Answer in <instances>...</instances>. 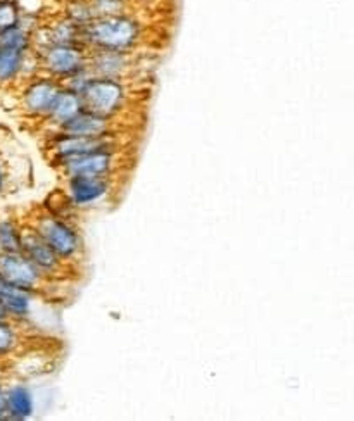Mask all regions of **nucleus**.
<instances>
[{
    "instance_id": "6e6552de",
    "label": "nucleus",
    "mask_w": 354,
    "mask_h": 421,
    "mask_svg": "<svg viewBox=\"0 0 354 421\" xmlns=\"http://www.w3.org/2000/svg\"><path fill=\"white\" fill-rule=\"evenodd\" d=\"M123 162H125L123 151H97L82 158L70 159L57 166V169L63 178L75 175L116 178L121 173Z\"/></svg>"
},
{
    "instance_id": "dca6fc26",
    "label": "nucleus",
    "mask_w": 354,
    "mask_h": 421,
    "mask_svg": "<svg viewBox=\"0 0 354 421\" xmlns=\"http://www.w3.org/2000/svg\"><path fill=\"white\" fill-rule=\"evenodd\" d=\"M28 52L0 49V85H9V83H16L23 79L24 59H26Z\"/></svg>"
},
{
    "instance_id": "20e7f679",
    "label": "nucleus",
    "mask_w": 354,
    "mask_h": 421,
    "mask_svg": "<svg viewBox=\"0 0 354 421\" xmlns=\"http://www.w3.org/2000/svg\"><path fill=\"white\" fill-rule=\"evenodd\" d=\"M97 151H123L119 133L107 137H75L61 132H49L45 152L54 168L70 159L82 158Z\"/></svg>"
},
{
    "instance_id": "393cba45",
    "label": "nucleus",
    "mask_w": 354,
    "mask_h": 421,
    "mask_svg": "<svg viewBox=\"0 0 354 421\" xmlns=\"http://www.w3.org/2000/svg\"><path fill=\"white\" fill-rule=\"evenodd\" d=\"M3 319H9V318H7V313L6 309H3V306L0 304V321H3Z\"/></svg>"
},
{
    "instance_id": "39448f33",
    "label": "nucleus",
    "mask_w": 354,
    "mask_h": 421,
    "mask_svg": "<svg viewBox=\"0 0 354 421\" xmlns=\"http://www.w3.org/2000/svg\"><path fill=\"white\" fill-rule=\"evenodd\" d=\"M35 54L38 57L40 72L61 83L88 70V49L83 43L49 45Z\"/></svg>"
},
{
    "instance_id": "a211bd4d",
    "label": "nucleus",
    "mask_w": 354,
    "mask_h": 421,
    "mask_svg": "<svg viewBox=\"0 0 354 421\" xmlns=\"http://www.w3.org/2000/svg\"><path fill=\"white\" fill-rule=\"evenodd\" d=\"M21 228L23 227L10 217L0 221V252H20Z\"/></svg>"
},
{
    "instance_id": "f257e3e1",
    "label": "nucleus",
    "mask_w": 354,
    "mask_h": 421,
    "mask_svg": "<svg viewBox=\"0 0 354 421\" xmlns=\"http://www.w3.org/2000/svg\"><path fill=\"white\" fill-rule=\"evenodd\" d=\"M146 35V23L133 10H128L90 21L82 28V43L88 50L139 52Z\"/></svg>"
},
{
    "instance_id": "4be33fe9",
    "label": "nucleus",
    "mask_w": 354,
    "mask_h": 421,
    "mask_svg": "<svg viewBox=\"0 0 354 421\" xmlns=\"http://www.w3.org/2000/svg\"><path fill=\"white\" fill-rule=\"evenodd\" d=\"M23 14L17 0H0V30L20 24Z\"/></svg>"
},
{
    "instance_id": "9b49d317",
    "label": "nucleus",
    "mask_w": 354,
    "mask_h": 421,
    "mask_svg": "<svg viewBox=\"0 0 354 421\" xmlns=\"http://www.w3.org/2000/svg\"><path fill=\"white\" fill-rule=\"evenodd\" d=\"M137 70V52L118 50H88V71L92 76L114 79H132Z\"/></svg>"
},
{
    "instance_id": "f3484780",
    "label": "nucleus",
    "mask_w": 354,
    "mask_h": 421,
    "mask_svg": "<svg viewBox=\"0 0 354 421\" xmlns=\"http://www.w3.org/2000/svg\"><path fill=\"white\" fill-rule=\"evenodd\" d=\"M0 49H13L28 52L31 50V31L26 30L23 24L3 28L0 30Z\"/></svg>"
},
{
    "instance_id": "423d86ee",
    "label": "nucleus",
    "mask_w": 354,
    "mask_h": 421,
    "mask_svg": "<svg viewBox=\"0 0 354 421\" xmlns=\"http://www.w3.org/2000/svg\"><path fill=\"white\" fill-rule=\"evenodd\" d=\"M63 83L50 76L38 72L33 78L26 79L21 90V111L33 121L43 123L52 111V105L59 95Z\"/></svg>"
},
{
    "instance_id": "6ab92c4d",
    "label": "nucleus",
    "mask_w": 354,
    "mask_h": 421,
    "mask_svg": "<svg viewBox=\"0 0 354 421\" xmlns=\"http://www.w3.org/2000/svg\"><path fill=\"white\" fill-rule=\"evenodd\" d=\"M20 342L21 333L17 323L10 321V319L0 321V358L14 354L20 349Z\"/></svg>"
},
{
    "instance_id": "a878e982",
    "label": "nucleus",
    "mask_w": 354,
    "mask_h": 421,
    "mask_svg": "<svg viewBox=\"0 0 354 421\" xmlns=\"http://www.w3.org/2000/svg\"><path fill=\"white\" fill-rule=\"evenodd\" d=\"M0 382H2V376H0Z\"/></svg>"
},
{
    "instance_id": "ddd939ff",
    "label": "nucleus",
    "mask_w": 354,
    "mask_h": 421,
    "mask_svg": "<svg viewBox=\"0 0 354 421\" xmlns=\"http://www.w3.org/2000/svg\"><path fill=\"white\" fill-rule=\"evenodd\" d=\"M54 132H61L75 137H107L119 133V125L116 119L104 118V116H99L95 112L83 109L73 119H70L66 125L61 126L59 130H54Z\"/></svg>"
},
{
    "instance_id": "9d476101",
    "label": "nucleus",
    "mask_w": 354,
    "mask_h": 421,
    "mask_svg": "<svg viewBox=\"0 0 354 421\" xmlns=\"http://www.w3.org/2000/svg\"><path fill=\"white\" fill-rule=\"evenodd\" d=\"M0 277L20 289L42 293L47 278L23 252H0Z\"/></svg>"
},
{
    "instance_id": "7ed1b4c3",
    "label": "nucleus",
    "mask_w": 354,
    "mask_h": 421,
    "mask_svg": "<svg viewBox=\"0 0 354 421\" xmlns=\"http://www.w3.org/2000/svg\"><path fill=\"white\" fill-rule=\"evenodd\" d=\"M83 109L109 119H118L128 111L132 89L128 79L92 76L82 92Z\"/></svg>"
},
{
    "instance_id": "412c9836",
    "label": "nucleus",
    "mask_w": 354,
    "mask_h": 421,
    "mask_svg": "<svg viewBox=\"0 0 354 421\" xmlns=\"http://www.w3.org/2000/svg\"><path fill=\"white\" fill-rule=\"evenodd\" d=\"M95 17L114 16V14L133 10V2L130 0H88Z\"/></svg>"
},
{
    "instance_id": "f03ea898",
    "label": "nucleus",
    "mask_w": 354,
    "mask_h": 421,
    "mask_svg": "<svg viewBox=\"0 0 354 421\" xmlns=\"http://www.w3.org/2000/svg\"><path fill=\"white\" fill-rule=\"evenodd\" d=\"M31 228L38 234V237L45 242L66 264H77L83 257V238L78 228L71 223V220L56 216L43 208L35 213L30 220Z\"/></svg>"
},
{
    "instance_id": "aec40b11",
    "label": "nucleus",
    "mask_w": 354,
    "mask_h": 421,
    "mask_svg": "<svg viewBox=\"0 0 354 421\" xmlns=\"http://www.w3.org/2000/svg\"><path fill=\"white\" fill-rule=\"evenodd\" d=\"M61 14H64L68 20L73 21L79 28H83L85 24H88L90 21L95 20V14H93L92 6H90L88 0H66Z\"/></svg>"
},
{
    "instance_id": "5701e85b",
    "label": "nucleus",
    "mask_w": 354,
    "mask_h": 421,
    "mask_svg": "<svg viewBox=\"0 0 354 421\" xmlns=\"http://www.w3.org/2000/svg\"><path fill=\"white\" fill-rule=\"evenodd\" d=\"M7 420V409H6V388L0 385V421Z\"/></svg>"
},
{
    "instance_id": "4468645a",
    "label": "nucleus",
    "mask_w": 354,
    "mask_h": 421,
    "mask_svg": "<svg viewBox=\"0 0 354 421\" xmlns=\"http://www.w3.org/2000/svg\"><path fill=\"white\" fill-rule=\"evenodd\" d=\"M83 111V100L79 93L71 92L68 89H61L59 95H57L56 102L52 105V111L47 116V119L43 121V125L47 126L49 132L59 130L61 126L66 125L70 119H73L78 112Z\"/></svg>"
},
{
    "instance_id": "f8f14e48",
    "label": "nucleus",
    "mask_w": 354,
    "mask_h": 421,
    "mask_svg": "<svg viewBox=\"0 0 354 421\" xmlns=\"http://www.w3.org/2000/svg\"><path fill=\"white\" fill-rule=\"evenodd\" d=\"M38 293L30 292V290L20 289L0 277V304L6 309L7 318L10 321L21 325L23 321H28L35 311V299Z\"/></svg>"
},
{
    "instance_id": "2eb2a0df",
    "label": "nucleus",
    "mask_w": 354,
    "mask_h": 421,
    "mask_svg": "<svg viewBox=\"0 0 354 421\" xmlns=\"http://www.w3.org/2000/svg\"><path fill=\"white\" fill-rule=\"evenodd\" d=\"M7 420L26 421L35 415V395L24 383H14L6 388Z\"/></svg>"
},
{
    "instance_id": "bb28decb",
    "label": "nucleus",
    "mask_w": 354,
    "mask_h": 421,
    "mask_svg": "<svg viewBox=\"0 0 354 421\" xmlns=\"http://www.w3.org/2000/svg\"><path fill=\"white\" fill-rule=\"evenodd\" d=\"M130 2H135V0H130Z\"/></svg>"
},
{
    "instance_id": "1a4fd4ad",
    "label": "nucleus",
    "mask_w": 354,
    "mask_h": 421,
    "mask_svg": "<svg viewBox=\"0 0 354 421\" xmlns=\"http://www.w3.org/2000/svg\"><path fill=\"white\" fill-rule=\"evenodd\" d=\"M21 252L42 271V275L47 280H63L64 273H66V270L70 268V264L64 263V261L38 237L37 231L28 223L21 228Z\"/></svg>"
},
{
    "instance_id": "0eeeda50",
    "label": "nucleus",
    "mask_w": 354,
    "mask_h": 421,
    "mask_svg": "<svg viewBox=\"0 0 354 421\" xmlns=\"http://www.w3.org/2000/svg\"><path fill=\"white\" fill-rule=\"evenodd\" d=\"M118 178L104 176H66L64 178V194L77 209L93 208L107 201L116 192Z\"/></svg>"
},
{
    "instance_id": "b1692460",
    "label": "nucleus",
    "mask_w": 354,
    "mask_h": 421,
    "mask_svg": "<svg viewBox=\"0 0 354 421\" xmlns=\"http://www.w3.org/2000/svg\"><path fill=\"white\" fill-rule=\"evenodd\" d=\"M3 187H6V175H3V171L0 169V192L3 190Z\"/></svg>"
}]
</instances>
